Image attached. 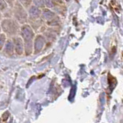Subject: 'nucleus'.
Wrapping results in <instances>:
<instances>
[{
    "label": "nucleus",
    "mask_w": 123,
    "mask_h": 123,
    "mask_svg": "<svg viewBox=\"0 0 123 123\" xmlns=\"http://www.w3.org/2000/svg\"><path fill=\"white\" fill-rule=\"evenodd\" d=\"M20 25H21L13 18H4L0 22L2 32L5 33L6 36L12 38L19 35Z\"/></svg>",
    "instance_id": "1"
},
{
    "label": "nucleus",
    "mask_w": 123,
    "mask_h": 123,
    "mask_svg": "<svg viewBox=\"0 0 123 123\" xmlns=\"http://www.w3.org/2000/svg\"><path fill=\"white\" fill-rule=\"evenodd\" d=\"M19 36H21L23 42H24L25 51H28V49H29V51H32L36 32L29 23H25V24L20 25Z\"/></svg>",
    "instance_id": "2"
},
{
    "label": "nucleus",
    "mask_w": 123,
    "mask_h": 123,
    "mask_svg": "<svg viewBox=\"0 0 123 123\" xmlns=\"http://www.w3.org/2000/svg\"><path fill=\"white\" fill-rule=\"evenodd\" d=\"M12 9V17L15 18L20 25H23L28 22V12L27 9H25L20 3L15 1L13 6L10 7Z\"/></svg>",
    "instance_id": "3"
},
{
    "label": "nucleus",
    "mask_w": 123,
    "mask_h": 123,
    "mask_svg": "<svg viewBox=\"0 0 123 123\" xmlns=\"http://www.w3.org/2000/svg\"><path fill=\"white\" fill-rule=\"evenodd\" d=\"M12 41L13 42L14 49L15 50V52L18 55H22L23 52L25 51V46H24V42H23L21 36L19 35L13 36L12 38Z\"/></svg>",
    "instance_id": "4"
},
{
    "label": "nucleus",
    "mask_w": 123,
    "mask_h": 123,
    "mask_svg": "<svg viewBox=\"0 0 123 123\" xmlns=\"http://www.w3.org/2000/svg\"><path fill=\"white\" fill-rule=\"evenodd\" d=\"M27 12H28V20H36L41 18L42 9L33 5L27 9Z\"/></svg>",
    "instance_id": "5"
},
{
    "label": "nucleus",
    "mask_w": 123,
    "mask_h": 123,
    "mask_svg": "<svg viewBox=\"0 0 123 123\" xmlns=\"http://www.w3.org/2000/svg\"><path fill=\"white\" fill-rule=\"evenodd\" d=\"M45 37L44 36H42V34H38L36 37L34 38V45H35V48H36V50L37 51H39L42 49V47L45 45Z\"/></svg>",
    "instance_id": "6"
},
{
    "label": "nucleus",
    "mask_w": 123,
    "mask_h": 123,
    "mask_svg": "<svg viewBox=\"0 0 123 123\" xmlns=\"http://www.w3.org/2000/svg\"><path fill=\"white\" fill-rule=\"evenodd\" d=\"M4 49H5V51L9 53V54H12L14 52V45H13V42L12 41V38H8L6 40L5 45H4Z\"/></svg>",
    "instance_id": "7"
},
{
    "label": "nucleus",
    "mask_w": 123,
    "mask_h": 123,
    "mask_svg": "<svg viewBox=\"0 0 123 123\" xmlns=\"http://www.w3.org/2000/svg\"><path fill=\"white\" fill-rule=\"evenodd\" d=\"M58 6V3L55 2L53 0H45V7L49 9L54 10Z\"/></svg>",
    "instance_id": "8"
},
{
    "label": "nucleus",
    "mask_w": 123,
    "mask_h": 123,
    "mask_svg": "<svg viewBox=\"0 0 123 123\" xmlns=\"http://www.w3.org/2000/svg\"><path fill=\"white\" fill-rule=\"evenodd\" d=\"M16 1L20 3L25 9L32 5V0H16Z\"/></svg>",
    "instance_id": "9"
},
{
    "label": "nucleus",
    "mask_w": 123,
    "mask_h": 123,
    "mask_svg": "<svg viewBox=\"0 0 123 123\" xmlns=\"http://www.w3.org/2000/svg\"><path fill=\"white\" fill-rule=\"evenodd\" d=\"M32 5L42 9L45 7V0H32Z\"/></svg>",
    "instance_id": "10"
},
{
    "label": "nucleus",
    "mask_w": 123,
    "mask_h": 123,
    "mask_svg": "<svg viewBox=\"0 0 123 123\" xmlns=\"http://www.w3.org/2000/svg\"><path fill=\"white\" fill-rule=\"evenodd\" d=\"M9 9V6L6 3L5 0H0V11H1L2 13H4Z\"/></svg>",
    "instance_id": "11"
},
{
    "label": "nucleus",
    "mask_w": 123,
    "mask_h": 123,
    "mask_svg": "<svg viewBox=\"0 0 123 123\" xmlns=\"http://www.w3.org/2000/svg\"><path fill=\"white\" fill-rule=\"evenodd\" d=\"M6 40H7L6 35L3 32H0V50L4 47V45H5Z\"/></svg>",
    "instance_id": "12"
},
{
    "label": "nucleus",
    "mask_w": 123,
    "mask_h": 123,
    "mask_svg": "<svg viewBox=\"0 0 123 123\" xmlns=\"http://www.w3.org/2000/svg\"><path fill=\"white\" fill-rule=\"evenodd\" d=\"M5 1L6 2V3L8 4V5H9V7H12L13 6L14 2L16 1V0H5Z\"/></svg>",
    "instance_id": "13"
},
{
    "label": "nucleus",
    "mask_w": 123,
    "mask_h": 123,
    "mask_svg": "<svg viewBox=\"0 0 123 123\" xmlns=\"http://www.w3.org/2000/svg\"><path fill=\"white\" fill-rule=\"evenodd\" d=\"M53 1L55 2H56V3H58V4H62L63 3L62 0H53Z\"/></svg>",
    "instance_id": "14"
},
{
    "label": "nucleus",
    "mask_w": 123,
    "mask_h": 123,
    "mask_svg": "<svg viewBox=\"0 0 123 123\" xmlns=\"http://www.w3.org/2000/svg\"><path fill=\"white\" fill-rule=\"evenodd\" d=\"M3 13L1 11H0V22H1L2 20V18H3Z\"/></svg>",
    "instance_id": "15"
},
{
    "label": "nucleus",
    "mask_w": 123,
    "mask_h": 123,
    "mask_svg": "<svg viewBox=\"0 0 123 123\" xmlns=\"http://www.w3.org/2000/svg\"><path fill=\"white\" fill-rule=\"evenodd\" d=\"M65 2H68L69 1H70V0H65Z\"/></svg>",
    "instance_id": "16"
},
{
    "label": "nucleus",
    "mask_w": 123,
    "mask_h": 123,
    "mask_svg": "<svg viewBox=\"0 0 123 123\" xmlns=\"http://www.w3.org/2000/svg\"><path fill=\"white\" fill-rule=\"evenodd\" d=\"M0 32H2V29H1V26H0Z\"/></svg>",
    "instance_id": "17"
}]
</instances>
